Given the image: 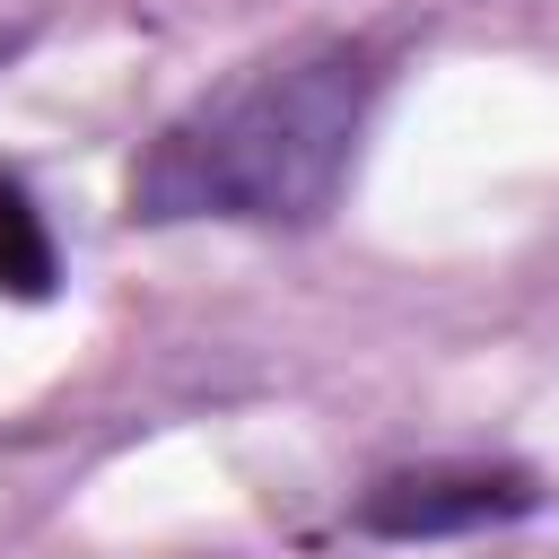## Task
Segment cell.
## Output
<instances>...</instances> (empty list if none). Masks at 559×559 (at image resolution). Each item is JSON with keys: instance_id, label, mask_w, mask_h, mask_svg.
<instances>
[{"instance_id": "obj_3", "label": "cell", "mask_w": 559, "mask_h": 559, "mask_svg": "<svg viewBox=\"0 0 559 559\" xmlns=\"http://www.w3.org/2000/svg\"><path fill=\"white\" fill-rule=\"evenodd\" d=\"M52 280H61L52 227H44V210L26 201V183L0 175V297H52Z\"/></svg>"}, {"instance_id": "obj_2", "label": "cell", "mask_w": 559, "mask_h": 559, "mask_svg": "<svg viewBox=\"0 0 559 559\" xmlns=\"http://www.w3.org/2000/svg\"><path fill=\"white\" fill-rule=\"evenodd\" d=\"M533 507V480L507 463H419V472H384L358 498V524L384 542H437V533H480Z\"/></svg>"}, {"instance_id": "obj_1", "label": "cell", "mask_w": 559, "mask_h": 559, "mask_svg": "<svg viewBox=\"0 0 559 559\" xmlns=\"http://www.w3.org/2000/svg\"><path fill=\"white\" fill-rule=\"evenodd\" d=\"M376 61L349 44H314L288 61L245 70L236 87L175 114L148 157L131 166V218H245V227H306L332 210L358 122H367Z\"/></svg>"}]
</instances>
